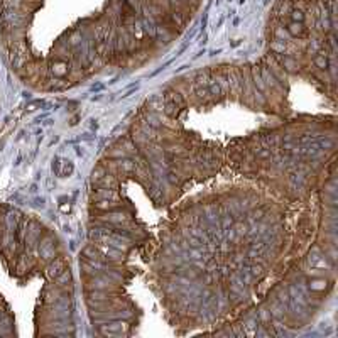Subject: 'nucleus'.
Listing matches in <instances>:
<instances>
[{
  "label": "nucleus",
  "instance_id": "nucleus-5",
  "mask_svg": "<svg viewBox=\"0 0 338 338\" xmlns=\"http://www.w3.org/2000/svg\"><path fill=\"white\" fill-rule=\"evenodd\" d=\"M286 32H288L291 37H298V39H306L310 36V32H308V29L305 27V24L296 22V20H289V22L286 24Z\"/></svg>",
  "mask_w": 338,
  "mask_h": 338
},
{
  "label": "nucleus",
  "instance_id": "nucleus-3",
  "mask_svg": "<svg viewBox=\"0 0 338 338\" xmlns=\"http://www.w3.org/2000/svg\"><path fill=\"white\" fill-rule=\"evenodd\" d=\"M53 284L56 288L63 289L64 293H71L73 294V274L71 271H69V267H66L61 274H58L53 279Z\"/></svg>",
  "mask_w": 338,
  "mask_h": 338
},
{
  "label": "nucleus",
  "instance_id": "nucleus-6",
  "mask_svg": "<svg viewBox=\"0 0 338 338\" xmlns=\"http://www.w3.org/2000/svg\"><path fill=\"white\" fill-rule=\"evenodd\" d=\"M313 64L315 68L327 71L330 68V54H327V51H320V53L313 54Z\"/></svg>",
  "mask_w": 338,
  "mask_h": 338
},
{
  "label": "nucleus",
  "instance_id": "nucleus-4",
  "mask_svg": "<svg viewBox=\"0 0 338 338\" xmlns=\"http://www.w3.org/2000/svg\"><path fill=\"white\" fill-rule=\"evenodd\" d=\"M47 69L54 78H64L69 73V63L61 59H47Z\"/></svg>",
  "mask_w": 338,
  "mask_h": 338
},
{
  "label": "nucleus",
  "instance_id": "nucleus-2",
  "mask_svg": "<svg viewBox=\"0 0 338 338\" xmlns=\"http://www.w3.org/2000/svg\"><path fill=\"white\" fill-rule=\"evenodd\" d=\"M66 264H68L66 257H64V255H58V257H54L53 261H49L46 264L42 274H44L49 281H53L56 276L61 274V272L66 269V267H68Z\"/></svg>",
  "mask_w": 338,
  "mask_h": 338
},
{
  "label": "nucleus",
  "instance_id": "nucleus-1",
  "mask_svg": "<svg viewBox=\"0 0 338 338\" xmlns=\"http://www.w3.org/2000/svg\"><path fill=\"white\" fill-rule=\"evenodd\" d=\"M129 325L125 320H112V322L97 325V333L102 337H122V335H131Z\"/></svg>",
  "mask_w": 338,
  "mask_h": 338
},
{
  "label": "nucleus",
  "instance_id": "nucleus-7",
  "mask_svg": "<svg viewBox=\"0 0 338 338\" xmlns=\"http://www.w3.org/2000/svg\"><path fill=\"white\" fill-rule=\"evenodd\" d=\"M308 286H310L311 291H316V293H323L327 288H330V283H328L325 277H313V279L308 281Z\"/></svg>",
  "mask_w": 338,
  "mask_h": 338
}]
</instances>
